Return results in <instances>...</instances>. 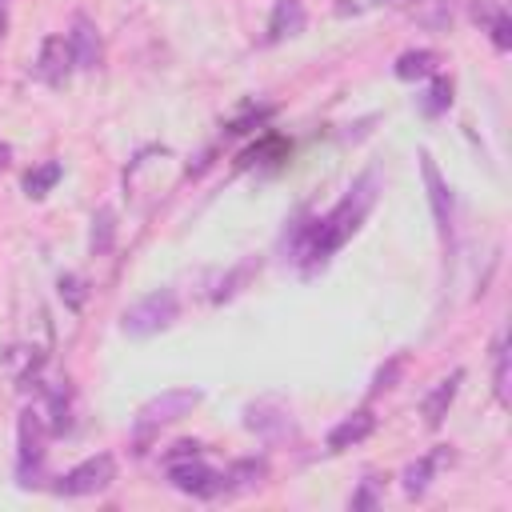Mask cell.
<instances>
[{
	"label": "cell",
	"instance_id": "obj_1",
	"mask_svg": "<svg viewBox=\"0 0 512 512\" xmlns=\"http://www.w3.org/2000/svg\"><path fill=\"white\" fill-rule=\"evenodd\" d=\"M372 204H376V172H364V176L340 196L336 208H328L324 216H316V220H308V224H300V228L292 232L288 256L304 268V276H312L316 268H324V264L332 260V252L344 248V244L356 236V228L364 224V216L372 212Z\"/></svg>",
	"mask_w": 512,
	"mask_h": 512
},
{
	"label": "cell",
	"instance_id": "obj_2",
	"mask_svg": "<svg viewBox=\"0 0 512 512\" xmlns=\"http://www.w3.org/2000/svg\"><path fill=\"white\" fill-rule=\"evenodd\" d=\"M176 316H180V300H176V292H172V288H156V292H148V296H140L136 304L124 308L120 328H124L128 336L144 340V336L164 332Z\"/></svg>",
	"mask_w": 512,
	"mask_h": 512
},
{
	"label": "cell",
	"instance_id": "obj_3",
	"mask_svg": "<svg viewBox=\"0 0 512 512\" xmlns=\"http://www.w3.org/2000/svg\"><path fill=\"white\" fill-rule=\"evenodd\" d=\"M164 464H168V484H172L176 492H184V496L212 500V496L228 492V488H224V472H216L212 464H204L200 452L172 456V460H164Z\"/></svg>",
	"mask_w": 512,
	"mask_h": 512
},
{
	"label": "cell",
	"instance_id": "obj_4",
	"mask_svg": "<svg viewBox=\"0 0 512 512\" xmlns=\"http://www.w3.org/2000/svg\"><path fill=\"white\" fill-rule=\"evenodd\" d=\"M112 480H116V460H112L108 452H100V456H88V460H80L76 468H68V472L52 484V492H56V496H96V492H104Z\"/></svg>",
	"mask_w": 512,
	"mask_h": 512
},
{
	"label": "cell",
	"instance_id": "obj_5",
	"mask_svg": "<svg viewBox=\"0 0 512 512\" xmlns=\"http://www.w3.org/2000/svg\"><path fill=\"white\" fill-rule=\"evenodd\" d=\"M200 404V388H168V392H160V396H152L144 408H140V420H136V432L144 436V432H152V428H160V424H172V420H180L188 408H196Z\"/></svg>",
	"mask_w": 512,
	"mask_h": 512
},
{
	"label": "cell",
	"instance_id": "obj_6",
	"mask_svg": "<svg viewBox=\"0 0 512 512\" xmlns=\"http://www.w3.org/2000/svg\"><path fill=\"white\" fill-rule=\"evenodd\" d=\"M16 472H20V484H32L28 476L40 472V460H44V428H40V412L24 408L20 420H16Z\"/></svg>",
	"mask_w": 512,
	"mask_h": 512
},
{
	"label": "cell",
	"instance_id": "obj_7",
	"mask_svg": "<svg viewBox=\"0 0 512 512\" xmlns=\"http://www.w3.org/2000/svg\"><path fill=\"white\" fill-rule=\"evenodd\" d=\"M244 428L256 432L260 440H288V436H296L292 412L280 400H256V404H248L244 408Z\"/></svg>",
	"mask_w": 512,
	"mask_h": 512
},
{
	"label": "cell",
	"instance_id": "obj_8",
	"mask_svg": "<svg viewBox=\"0 0 512 512\" xmlns=\"http://www.w3.org/2000/svg\"><path fill=\"white\" fill-rule=\"evenodd\" d=\"M72 48H68V40L64 36H44V44H40V56H36V64H32V72H36V80H44L48 88H64L68 84V76H72Z\"/></svg>",
	"mask_w": 512,
	"mask_h": 512
},
{
	"label": "cell",
	"instance_id": "obj_9",
	"mask_svg": "<svg viewBox=\"0 0 512 512\" xmlns=\"http://www.w3.org/2000/svg\"><path fill=\"white\" fill-rule=\"evenodd\" d=\"M420 172H424V184H428V204H432V216H436V232L440 240L452 236V192H448V180L440 176L432 152H420Z\"/></svg>",
	"mask_w": 512,
	"mask_h": 512
},
{
	"label": "cell",
	"instance_id": "obj_10",
	"mask_svg": "<svg viewBox=\"0 0 512 512\" xmlns=\"http://www.w3.org/2000/svg\"><path fill=\"white\" fill-rule=\"evenodd\" d=\"M68 48H72V64H76V68L92 72V68L100 64V32H96V24H92L84 12H80V16H72Z\"/></svg>",
	"mask_w": 512,
	"mask_h": 512
},
{
	"label": "cell",
	"instance_id": "obj_11",
	"mask_svg": "<svg viewBox=\"0 0 512 512\" xmlns=\"http://www.w3.org/2000/svg\"><path fill=\"white\" fill-rule=\"evenodd\" d=\"M372 432H376V416H372L368 408H360V412L344 416V420L328 432V452H344V448H352V444L368 440Z\"/></svg>",
	"mask_w": 512,
	"mask_h": 512
},
{
	"label": "cell",
	"instance_id": "obj_12",
	"mask_svg": "<svg viewBox=\"0 0 512 512\" xmlns=\"http://www.w3.org/2000/svg\"><path fill=\"white\" fill-rule=\"evenodd\" d=\"M304 4L300 0H276L272 4V16H268V44H280V40H288V36H300L304 32Z\"/></svg>",
	"mask_w": 512,
	"mask_h": 512
},
{
	"label": "cell",
	"instance_id": "obj_13",
	"mask_svg": "<svg viewBox=\"0 0 512 512\" xmlns=\"http://www.w3.org/2000/svg\"><path fill=\"white\" fill-rule=\"evenodd\" d=\"M452 460V452H448V444H440L436 452H428V456H420V460H412L408 468H404V492L408 496H424L428 492V484H432V476H436V468L440 464H448Z\"/></svg>",
	"mask_w": 512,
	"mask_h": 512
},
{
	"label": "cell",
	"instance_id": "obj_14",
	"mask_svg": "<svg viewBox=\"0 0 512 512\" xmlns=\"http://www.w3.org/2000/svg\"><path fill=\"white\" fill-rule=\"evenodd\" d=\"M460 380H464V372L456 368L452 376H444V380L424 396V420H428V428H440V424H444V416H448V408H452V400H456V392H460Z\"/></svg>",
	"mask_w": 512,
	"mask_h": 512
},
{
	"label": "cell",
	"instance_id": "obj_15",
	"mask_svg": "<svg viewBox=\"0 0 512 512\" xmlns=\"http://www.w3.org/2000/svg\"><path fill=\"white\" fill-rule=\"evenodd\" d=\"M264 476H268V464L256 460V456H248V460H236V464L224 472V488H228V492H252Z\"/></svg>",
	"mask_w": 512,
	"mask_h": 512
},
{
	"label": "cell",
	"instance_id": "obj_16",
	"mask_svg": "<svg viewBox=\"0 0 512 512\" xmlns=\"http://www.w3.org/2000/svg\"><path fill=\"white\" fill-rule=\"evenodd\" d=\"M392 72H396L400 80H420V76H432V72H436V52H432V48H412V52L396 56Z\"/></svg>",
	"mask_w": 512,
	"mask_h": 512
},
{
	"label": "cell",
	"instance_id": "obj_17",
	"mask_svg": "<svg viewBox=\"0 0 512 512\" xmlns=\"http://www.w3.org/2000/svg\"><path fill=\"white\" fill-rule=\"evenodd\" d=\"M60 176H64V164H60V160H44L40 168H32V172L24 176V196H28V200H44V196L56 188Z\"/></svg>",
	"mask_w": 512,
	"mask_h": 512
},
{
	"label": "cell",
	"instance_id": "obj_18",
	"mask_svg": "<svg viewBox=\"0 0 512 512\" xmlns=\"http://www.w3.org/2000/svg\"><path fill=\"white\" fill-rule=\"evenodd\" d=\"M112 240H116V212H112V208H100V212L92 216V236H88V244H92V252L100 256V252L112 248Z\"/></svg>",
	"mask_w": 512,
	"mask_h": 512
},
{
	"label": "cell",
	"instance_id": "obj_19",
	"mask_svg": "<svg viewBox=\"0 0 512 512\" xmlns=\"http://www.w3.org/2000/svg\"><path fill=\"white\" fill-rule=\"evenodd\" d=\"M448 104H452V80H448V76H436V80H432V88L424 92L420 108H424V116H440Z\"/></svg>",
	"mask_w": 512,
	"mask_h": 512
},
{
	"label": "cell",
	"instance_id": "obj_20",
	"mask_svg": "<svg viewBox=\"0 0 512 512\" xmlns=\"http://www.w3.org/2000/svg\"><path fill=\"white\" fill-rule=\"evenodd\" d=\"M484 24H488V32H492V44H496L500 52H508V48H512V20H508V12H504V8H492V12H484Z\"/></svg>",
	"mask_w": 512,
	"mask_h": 512
},
{
	"label": "cell",
	"instance_id": "obj_21",
	"mask_svg": "<svg viewBox=\"0 0 512 512\" xmlns=\"http://www.w3.org/2000/svg\"><path fill=\"white\" fill-rule=\"evenodd\" d=\"M56 288H60V300L76 312V308H84V296H88V284L76 276V272H64L60 280H56Z\"/></svg>",
	"mask_w": 512,
	"mask_h": 512
},
{
	"label": "cell",
	"instance_id": "obj_22",
	"mask_svg": "<svg viewBox=\"0 0 512 512\" xmlns=\"http://www.w3.org/2000/svg\"><path fill=\"white\" fill-rule=\"evenodd\" d=\"M492 356H496V400L508 404V348H504V336L496 340Z\"/></svg>",
	"mask_w": 512,
	"mask_h": 512
},
{
	"label": "cell",
	"instance_id": "obj_23",
	"mask_svg": "<svg viewBox=\"0 0 512 512\" xmlns=\"http://www.w3.org/2000/svg\"><path fill=\"white\" fill-rule=\"evenodd\" d=\"M48 412H52V432H64L68 428V392L52 388L48 392Z\"/></svg>",
	"mask_w": 512,
	"mask_h": 512
},
{
	"label": "cell",
	"instance_id": "obj_24",
	"mask_svg": "<svg viewBox=\"0 0 512 512\" xmlns=\"http://www.w3.org/2000/svg\"><path fill=\"white\" fill-rule=\"evenodd\" d=\"M376 504H380V476H368L352 496V508H376Z\"/></svg>",
	"mask_w": 512,
	"mask_h": 512
},
{
	"label": "cell",
	"instance_id": "obj_25",
	"mask_svg": "<svg viewBox=\"0 0 512 512\" xmlns=\"http://www.w3.org/2000/svg\"><path fill=\"white\" fill-rule=\"evenodd\" d=\"M400 368H404V360L396 356V360H388L380 372H376V380H372V392H384V388H392L396 384V376H400Z\"/></svg>",
	"mask_w": 512,
	"mask_h": 512
},
{
	"label": "cell",
	"instance_id": "obj_26",
	"mask_svg": "<svg viewBox=\"0 0 512 512\" xmlns=\"http://www.w3.org/2000/svg\"><path fill=\"white\" fill-rule=\"evenodd\" d=\"M8 8H12V0H0V40L8 36Z\"/></svg>",
	"mask_w": 512,
	"mask_h": 512
},
{
	"label": "cell",
	"instance_id": "obj_27",
	"mask_svg": "<svg viewBox=\"0 0 512 512\" xmlns=\"http://www.w3.org/2000/svg\"><path fill=\"white\" fill-rule=\"evenodd\" d=\"M8 164H12V144H4V140H0V172H4Z\"/></svg>",
	"mask_w": 512,
	"mask_h": 512
},
{
	"label": "cell",
	"instance_id": "obj_28",
	"mask_svg": "<svg viewBox=\"0 0 512 512\" xmlns=\"http://www.w3.org/2000/svg\"><path fill=\"white\" fill-rule=\"evenodd\" d=\"M388 4H404V0H388Z\"/></svg>",
	"mask_w": 512,
	"mask_h": 512
}]
</instances>
